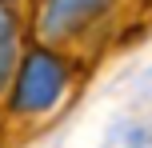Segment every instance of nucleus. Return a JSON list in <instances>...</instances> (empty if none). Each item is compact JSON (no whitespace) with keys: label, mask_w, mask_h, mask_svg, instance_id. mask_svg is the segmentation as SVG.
Listing matches in <instances>:
<instances>
[{"label":"nucleus","mask_w":152,"mask_h":148,"mask_svg":"<svg viewBox=\"0 0 152 148\" xmlns=\"http://www.w3.org/2000/svg\"><path fill=\"white\" fill-rule=\"evenodd\" d=\"M64 84H68V68H64L52 52L36 48V52L24 56L20 72H16L12 108L16 112H48L56 100H60Z\"/></svg>","instance_id":"nucleus-1"},{"label":"nucleus","mask_w":152,"mask_h":148,"mask_svg":"<svg viewBox=\"0 0 152 148\" xmlns=\"http://www.w3.org/2000/svg\"><path fill=\"white\" fill-rule=\"evenodd\" d=\"M108 4H112V0H52L48 12H44V20H40V32H44L48 40L72 36V32H80L92 16H100Z\"/></svg>","instance_id":"nucleus-2"},{"label":"nucleus","mask_w":152,"mask_h":148,"mask_svg":"<svg viewBox=\"0 0 152 148\" xmlns=\"http://www.w3.org/2000/svg\"><path fill=\"white\" fill-rule=\"evenodd\" d=\"M12 60H16V24H12V16L0 8V88L12 76Z\"/></svg>","instance_id":"nucleus-3"},{"label":"nucleus","mask_w":152,"mask_h":148,"mask_svg":"<svg viewBox=\"0 0 152 148\" xmlns=\"http://www.w3.org/2000/svg\"><path fill=\"white\" fill-rule=\"evenodd\" d=\"M0 4H4V0H0Z\"/></svg>","instance_id":"nucleus-4"}]
</instances>
